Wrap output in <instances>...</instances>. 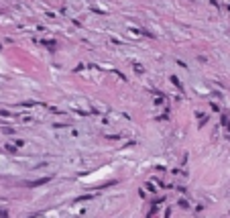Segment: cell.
Listing matches in <instances>:
<instances>
[{
	"label": "cell",
	"instance_id": "1",
	"mask_svg": "<svg viewBox=\"0 0 230 218\" xmlns=\"http://www.w3.org/2000/svg\"><path fill=\"white\" fill-rule=\"evenodd\" d=\"M171 82H173V84H175V86H177V88H179V90H181V82L177 80L175 76H171Z\"/></svg>",
	"mask_w": 230,
	"mask_h": 218
}]
</instances>
